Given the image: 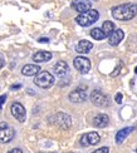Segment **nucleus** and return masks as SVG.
<instances>
[{
  "label": "nucleus",
  "mask_w": 137,
  "mask_h": 153,
  "mask_svg": "<svg viewBox=\"0 0 137 153\" xmlns=\"http://www.w3.org/2000/svg\"><path fill=\"white\" fill-rule=\"evenodd\" d=\"M52 53L49 52H44V50H42V52H38L33 55V60L35 63H44V62H48L52 59Z\"/></svg>",
  "instance_id": "a211bd4d"
},
{
  "label": "nucleus",
  "mask_w": 137,
  "mask_h": 153,
  "mask_svg": "<svg viewBox=\"0 0 137 153\" xmlns=\"http://www.w3.org/2000/svg\"><path fill=\"white\" fill-rule=\"evenodd\" d=\"M8 153H23V151H22V149H19V148H14V149L9 151Z\"/></svg>",
  "instance_id": "b1692460"
},
{
  "label": "nucleus",
  "mask_w": 137,
  "mask_h": 153,
  "mask_svg": "<svg viewBox=\"0 0 137 153\" xmlns=\"http://www.w3.org/2000/svg\"><path fill=\"white\" fill-rule=\"evenodd\" d=\"M4 67V62L1 60V59H0V68H3Z\"/></svg>",
  "instance_id": "bb28decb"
},
{
  "label": "nucleus",
  "mask_w": 137,
  "mask_h": 153,
  "mask_svg": "<svg viewBox=\"0 0 137 153\" xmlns=\"http://www.w3.org/2000/svg\"><path fill=\"white\" fill-rule=\"evenodd\" d=\"M109 122V118L107 114H97V116L93 118V124L98 128H104Z\"/></svg>",
  "instance_id": "f3484780"
},
{
  "label": "nucleus",
  "mask_w": 137,
  "mask_h": 153,
  "mask_svg": "<svg viewBox=\"0 0 137 153\" xmlns=\"http://www.w3.org/2000/svg\"><path fill=\"white\" fill-rule=\"evenodd\" d=\"M18 88H20V84H16V85H13L11 89H18Z\"/></svg>",
  "instance_id": "a878e982"
},
{
  "label": "nucleus",
  "mask_w": 137,
  "mask_h": 153,
  "mask_svg": "<svg viewBox=\"0 0 137 153\" xmlns=\"http://www.w3.org/2000/svg\"><path fill=\"white\" fill-rule=\"evenodd\" d=\"M34 83L38 87H40L43 89H47V88H50L54 84V76L47 71H40L35 75Z\"/></svg>",
  "instance_id": "7ed1b4c3"
},
{
  "label": "nucleus",
  "mask_w": 137,
  "mask_h": 153,
  "mask_svg": "<svg viewBox=\"0 0 137 153\" xmlns=\"http://www.w3.org/2000/svg\"><path fill=\"white\" fill-rule=\"evenodd\" d=\"M39 42H40V43H43V42L47 43V42H49V39H48V38H40V39H39Z\"/></svg>",
  "instance_id": "393cba45"
},
{
  "label": "nucleus",
  "mask_w": 137,
  "mask_h": 153,
  "mask_svg": "<svg viewBox=\"0 0 137 153\" xmlns=\"http://www.w3.org/2000/svg\"><path fill=\"white\" fill-rule=\"evenodd\" d=\"M91 100L97 107H106L108 105V97L101 91H93L91 94Z\"/></svg>",
  "instance_id": "6e6552de"
},
{
  "label": "nucleus",
  "mask_w": 137,
  "mask_h": 153,
  "mask_svg": "<svg viewBox=\"0 0 137 153\" xmlns=\"http://www.w3.org/2000/svg\"><path fill=\"white\" fill-rule=\"evenodd\" d=\"M53 72L57 76H64L68 72H69V67L66 62L63 60H59L57 64L53 67Z\"/></svg>",
  "instance_id": "ddd939ff"
},
{
  "label": "nucleus",
  "mask_w": 137,
  "mask_h": 153,
  "mask_svg": "<svg viewBox=\"0 0 137 153\" xmlns=\"http://www.w3.org/2000/svg\"><path fill=\"white\" fill-rule=\"evenodd\" d=\"M136 153H137V148H136Z\"/></svg>",
  "instance_id": "c85d7f7f"
},
{
  "label": "nucleus",
  "mask_w": 137,
  "mask_h": 153,
  "mask_svg": "<svg viewBox=\"0 0 137 153\" xmlns=\"http://www.w3.org/2000/svg\"><path fill=\"white\" fill-rule=\"evenodd\" d=\"M100 134L96 132H89V133H86L81 137V144L83 147H88V146H94L100 142Z\"/></svg>",
  "instance_id": "1a4fd4ad"
},
{
  "label": "nucleus",
  "mask_w": 137,
  "mask_h": 153,
  "mask_svg": "<svg viewBox=\"0 0 137 153\" xmlns=\"http://www.w3.org/2000/svg\"><path fill=\"white\" fill-rule=\"evenodd\" d=\"M135 73H136V74H137V67H136V69H135Z\"/></svg>",
  "instance_id": "cd10ccee"
},
{
  "label": "nucleus",
  "mask_w": 137,
  "mask_h": 153,
  "mask_svg": "<svg viewBox=\"0 0 137 153\" xmlns=\"http://www.w3.org/2000/svg\"><path fill=\"white\" fill-rule=\"evenodd\" d=\"M108 152H109L108 147H101V148H98V149L93 151L92 153H108Z\"/></svg>",
  "instance_id": "412c9836"
},
{
  "label": "nucleus",
  "mask_w": 137,
  "mask_h": 153,
  "mask_svg": "<svg viewBox=\"0 0 137 153\" xmlns=\"http://www.w3.org/2000/svg\"><path fill=\"white\" fill-rule=\"evenodd\" d=\"M91 36H92L93 39H96V40H102V39L106 38V35L103 34V31L101 30V28H94V29L91 30Z\"/></svg>",
  "instance_id": "aec40b11"
},
{
  "label": "nucleus",
  "mask_w": 137,
  "mask_h": 153,
  "mask_svg": "<svg viewBox=\"0 0 137 153\" xmlns=\"http://www.w3.org/2000/svg\"><path fill=\"white\" fill-rule=\"evenodd\" d=\"M72 6L76 9V11L82 14V13H86L91 9L92 3H91V0H74V1L72 3Z\"/></svg>",
  "instance_id": "9b49d317"
},
{
  "label": "nucleus",
  "mask_w": 137,
  "mask_h": 153,
  "mask_svg": "<svg viewBox=\"0 0 137 153\" xmlns=\"http://www.w3.org/2000/svg\"><path fill=\"white\" fill-rule=\"evenodd\" d=\"M73 65L79 73L86 74V73L89 72V69H91V60L88 58H86V56L79 55V56H76L74 58Z\"/></svg>",
  "instance_id": "39448f33"
},
{
  "label": "nucleus",
  "mask_w": 137,
  "mask_h": 153,
  "mask_svg": "<svg viewBox=\"0 0 137 153\" xmlns=\"http://www.w3.org/2000/svg\"><path fill=\"white\" fill-rule=\"evenodd\" d=\"M5 100H6V95L4 94V95H1V97H0V109H1L3 104L5 103Z\"/></svg>",
  "instance_id": "5701e85b"
},
{
  "label": "nucleus",
  "mask_w": 137,
  "mask_h": 153,
  "mask_svg": "<svg viewBox=\"0 0 137 153\" xmlns=\"http://www.w3.org/2000/svg\"><path fill=\"white\" fill-rule=\"evenodd\" d=\"M87 88H77L73 92L69 93V100L73 103H82V102L87 100V93H86Z\"/></svg>",
  "instance_id": "9d476101"
},
{
  "label": "nucleus",
  "mask_w": 137,
  "mask_h": 153,
  "mask_svg": "<svg viewBox=\"0 0 137 153\" xmlns=\"http://www.w3.org/2000/svg\"><path fill=\"white\" fill-rule=\"evenodd\" d=\"M137 14V5L136 4H122L117 5L115 8H112V16L116 20L120 22H127L133 19Z\"/></svg>",
  "instance_id": "f257e3e1"
},
{
  "label": "nucleus",
  "mask_w": 137,
  "mask_h": 153,
  "mask_svg": "<svg viewBox=\"0 0 137 153\" xmlns=\"http://www.w3.org/2000/svg\"><path fill=\"white\" fill-rule=\"evenodd\" d=\"M10 112L13 114V117H14L15 119H18L19 122H24L25 120V117H27V112H25V108L23 104L18 103V102H15V103L11 104V108H10Z\"/></svg>",
  "instance_id": "0eeeda50"
},
{
  "label": "nucleus",
  "mask_w": 137,
  "mask_h": 153,
  "mask_svg": "<svg viewBox=\"0 0 137 153\" xmlns=\"http://www.w3.org/2000/svg\"><path fill=\"white\" fill-rule=\"evenodd\" d=\"M39 72H40V67L35 65V64H27V65H24L23 69H22V73H23V75H25V76L37 75Z\"/></svg>",
  "instance_id": "2eb2a0df"
},
{
  "label": "nucleus",
  "mask_w": 137,
  "mask_h": 153,
  "mask_svg": "<svg viewBox=\"0 0 137 153\" xmlns=\"http://www.w3.org/2000/svg\"><path fill=\"white\" fill-rule=\"evenodd\" d=\"M100 19V13L98 10L94 9H89L86 13H82L76 18V22L81 25V27H89L93 23H96Z\"/></svg>",
  "instance_id": "f03ea898"
},
{
  "label": "nucleus",
  "mask_w": 137,
  "mask_h": 153,
  "mask_svg": "<svg viewBox=\"0 0 137 153\" xmlns=\"http://www.w3.org/2000/svg\"><path fill=\"white\" fill-rule=\"evenodd\" d=\"M115 29H116V25H115V23H112V22H109V20H107V22H104L103 24H102V28H101V30L103 31V34L106 35V36H109L111 34L115 31Z\"/></svg>",
  "instance_id": "6ab92c4d"
},
{
  "label": "nucleus",
  "mask_w": 137,
  "mask_h": 153,
  "mask_svg": "<svg viewBox=\"0 0 137 153\" xmlns=\"http://www.w3.org/2000/svg\"><path fill=\"white\" fill-rule=\"evenodd\" d=\"M133 129H135L133 127H126V128L118 131V132L116 133V143H117V144H121V143L127 138V136L130 134V133L133 132Z\"/></svg>",
  "instance_id": "dca6fc26"
},
{
  "label": "nucleus",
  "mask_w": 137,
  "mask_h": 153,
  "mask_svg": "<svg viewBox=\"0 0 137 153\" xmlns=\"http://www.w3.org/2000/svg\"><path fill=\"white\" fill-rule=\"evenodd\" d=\"M15 136V129L10 127L8 123L1 122L0 123V142L9 143Z\"/></svg>",
  "instance_id": "20e7f679"
},
{
  "label": "nucleus",
  "mask_w": 137,
  "mask_h": 153,
  "mask_svg": "<svg viewBox=\"0 0 137 153\" xmlns=\"http://www.w3.org/2000/svg\"><path fill=\"white\" fill-rule=\"evenodd\" d=\"M54 123L62 129H68L72 126V119H70V117L68 116V114L59 112L54 116Z\"/></svg>",
  "instance_id": "423d86ee"
},
{
  "label": "nucleus",
  "mask_w": 137,
  "mask_h": 153,
  "mask_svg": "<svg viewBox=\"0 0 137 153\" xmlns=\"http://www.w3.org/2000/svg\"><path fill=\"white\" fill-rule=\"evenodd\" d=\"M123 38H125V33H123V30H122V29H115L113 33L108 36V43H109V45H112V47L118 45Z\"/></svg>",
  "instance_id": "f8f14e48"
},
{
  "label": "nucleus",
  "mask_w": 137,
  "mask_h": 153,
  "mask_svg": "<svg viewBox=\"0 0 137 153\" xmlns=\"http://www.w3.org/2000/svg\"><path fill=\"white\" fill-rule=\"evenodd\" d=\"M92 48H93V43H91L89 40H81L76 45V52L84 54V53H88Z\"/></svg>",
  "instance_id": "4468645a"
},
{
  "label": "nucleus",
  "mask_w": 137,
  "mask_h": 153,
  "mask_svg": "<svg viewBox=\"0 0 137 153\" xmlns=\"http://www.w3.org/2000/svg\"><path fill=\"white\" fill-rule=\"evenodd\" d=\"M115 99H116V103H117V104H121V103H122V94H121V93H117Z\"/></svg>",
  "instance_id": "4be33fe9"
}]
</instances>
